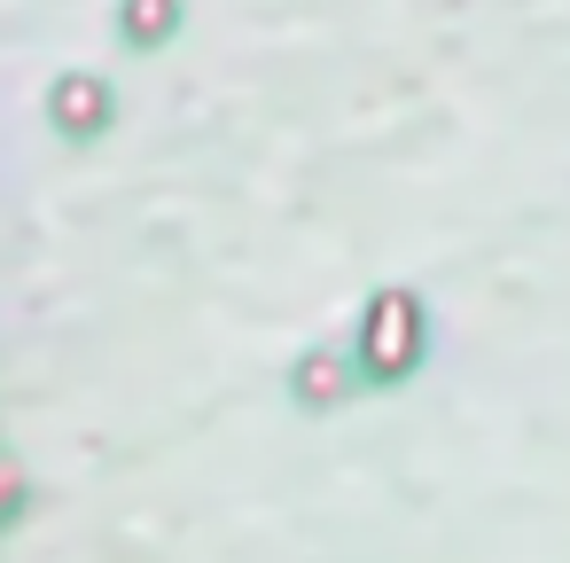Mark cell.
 Instances as JSON below:
<instances>
[{"label": "cell", "instance_id": "obj_1", "mask_svg": "<svg viewBox=\"0 0 570 563\" xmlns=\"http://www.w3.org/2000/svg\"><path fill=\"white\" fill-rule=\"evenodd\" d=\"M56 126H71V134L110 126V87H102V79H63V87H56Z\"/></svg>", "mask_w": 570, "mask_h": 563}, {"label": "cell", "instance_id": "obj_2", "mask_svg": "<svg viewBox=\"0 0 570 563\" xmlns=\"http://www.w3.org/2000/svg\"><path fill=\"white\" fill-rule=\"evenodd\" d=\"M118 25H126L134 48H157V40L180 25V0H126V17H118Z\"/></svg>", "mask_w": 570, "mask_h": 563}]
</instances>
